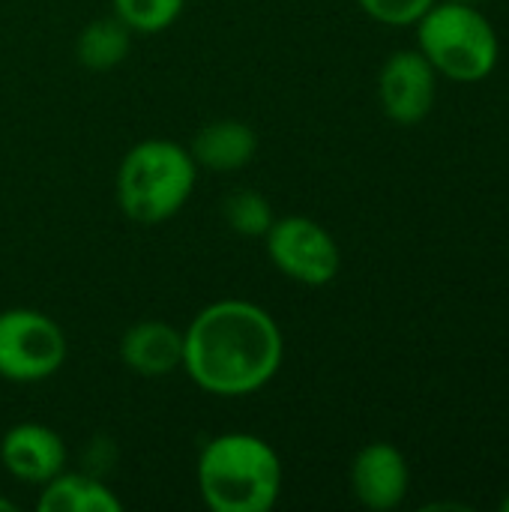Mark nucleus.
Returning <instances> with one entry per match:
<instances>
[{
    "label": "nucleus",
    "instance_id": "f8f14e48",
    "mask_svg": "<svg viewBox=\"0 0 509 512\" xmlns=\"http://www.w3.org/2000/svg\"><path fill=\"white\" fill-rule=\"evenodd\" d=\"M39 512H120V498L90 474H57L36 501Z\"/></svg>",
    "mask_w": 509,
    "mask_h": 512
},
{
    "label": "nucleus",
    "instance_id": "aec40b11",
    "mask_svg": "<svg viewBox=\"0 0 509 512\" xmlns=\"http://www.w3.org/2000/svg\"><path fill=\"white\" fill-rule=\"evenodd\" d=\"M456 3H480V0H456Z\"/></svg>",
    "mask_w": 509,
    "mask_h": 512
},
{
    "label": "nucleus",
    "instance_id": "0eeeda50",
    "mask_svg": "<svg viewBox=\"0 0 509 512\" xmlns=\"http://www.w3.org/2000/svg\"><path fill=\"white\" fill-rule=\"evenodd\" d=\"M438 96V72L417 48L393 51L378 75V102L399 126L423 123Z\"/></svg>",
    "mask_w": 509,
    "mask_h": 512
},
{
    "label": "nucleus",
    "instance_id": "1a4fd4ad",
    "mask_svg": "<svg viewBox=\"0 0 509 512\" xmlns=\"http://www.w3.org/2000/svg\"><path fill=\"white\" fill-rule=\"evenodd\" d=\"M0 465L18 483L45 486L66 468V444L42 423H18L0 441Z\"/></svg>",
    "mask_w": 509,
    "mask_h": 512
},
{
    "label": "nucleus",
    "instance_id": "6e6552de",
    "mask_svg": "<svg viewBox=\"0 0 509 512\" xmlns=\"http://www.w3.org/2000/svg\"><path fill=\"white\" fill-rule=\"evenodd\" d=\"M351 492L366 510L390 512L402 507L411 492L405 453L390 441L366 444L351 462Z\"/></svg>",
    "mask_w": 509,
    "mask_h": 512
},
{
    "label": "nucleus",
    "instance_id": "f257e3e1",
    "mask_svg": "<svg viewBox=\"0 0 509 512\" xmlns=\"http://www.w3.org/2000/svg\"><path fill=\"white\" fill-rule=\"evenodd\" d=\"M285 339L273 315L249 300H219L183 330V369L213 396L258 393L282 366Z\"/></svg>",
    "mask_w": 509,
    "mask_h": 512
},
{
    "label": "nucleus",
    "instance_id": "2eb2a0df",
    "mask_svg": "<svg viewBox=\"0 0 509 512\" xmlns=\"http://www.w3.org/2000/svg\"><path fill=\"white\" fill-rule=\"evenodd\" d=\"M186 0H111L114 15L135 33H159L171 27Z\"/></svg>",
    "mask_w": 509,
    "mask_h": 512
},
{
    "label": "nucleus",
    "instance_id": "9b49d317",
    "mask_svg": "<svg viewBox=\"0 0 509 512\" xmlns=\"http://www.w3.org/2000/svg\"><path fill=\"white\" fill-rule=\"evenodd\" d=\"M258 135L243 120H213L192 138V159L210 171H240L252 162Z\"/></svg>",
    "mask_w": 509,
    "mask_h": 512
},
{
    "label": "nucleus",
    "instance_id": "a211bd4d",
    "mask_svg": "<svg viewBox=\"0 0 509 512\" xmlns=\"http://www.w3.org/2000/svg\"><path fill=\"white\" fill-rule=\"evenodd\" d=\"M15 510V504L12 501H6V498H0V512H12Z\"/></svg>",
    "mask_w": 509,
    "mask_h": 512
},
{
    "label": "nucleus",
    "instance_id": "6ab92c4d",
    "mask_svg": "<svg viewBox=\"0 0 509 512\" xmlns=\"http://www.w3.org/2000/svg\"><path fill=\"white\" fill-rule=\"evenodd\" d=\"M501 510L509 512V492H507V498H504V501H501Z\"/></svg>",
    "mask_w": 509,
    "mask_h": 512
},
{
    "label": "nucleus",
    "instance_id": "7ed1b4c3",
    "mask_svg": "<svg viewBox=\"0 0 509 512\" xmlns=\"http://www.w3.org/2000/svg\"><path fill=\"white\" fill-rule=\"evenodd\" d=\"M198 165L186 147L165 138L138 141L117 168V204L135 225H159L195 192Z\"/></svg>",
    "mask_w": 509,
    "mask_h": 512
},
{
    "label": "nucleus",
    "instance_id": "4468645a",
    "mask_svg": "<svg viewBox=\"0 0 509 512\" xmlns=\"http://www.w3.org/2000/svg\"><path fill=\"white\" fill-rule=\"evenodd\" d=\"M222 216L228 228L240 237H264L273 225V210L267 198L255 189H234L225 195Z\"/></svg>",
    "mask_w": 509,
    "mask_h": 512
},
{
    "label": "nucleus",
    "instance_id": "423d86ee",
    "mask_svg": "<svg viewBox=\"0 0 509 512\" xmlns=\"http://www.w3.org/2000/svg\"><path fill=\"white\" fill-rule=\"evenodd\" d=\"M264 240H267V255L273 267L291 282L321 288L339 276V267H342L339 243L321 222L309 216L273 219Z\"/></svg>",
    "mask_w": 509,
    "mask_h": 512
},
{
    "label": "nucleus",
    "instance_id": "9d476101",
    "mask_svg": "<svg viewBox=\"0 0 509 512\" xmlns=\"http://www.w3.org/2000/svg\"><path fill=\"white\" fill-rule=\"evenodd\" d=\"M120 360L141 378H165L183 369V333L165 321H138L120 339Z\"/></svg>",
    "mask_w": 509,
    "mask_h": 512
},
{
    "label": "nucleus",
    "instance_id": "dca6fc26",
    "mask_svg": "<svg viewBox=\"0 0 509 512\" xmlns=\"http://www.w3.org/2000/svg\"><path fill=\"white\" fill-rule=\"evenodd\" d=\"M438 0H357V6L378 24L414 27Z\"/></svg>",
    "mask_w": 509,
    "mask_h": 512
},
{
    "label": "nucleus",
    "instance_id": "39448f33",
    "mask_svg": "<svg viewBox=\"0 0 509 512\" xmlns=\"http://www.w3.org/2000/svg\"><path fill=\"white\" fill-rule=\"evenodd\" d=\"M66 360V336L45 312H0V378L12 384H36L51 378Z\"/></svg>",
    "mask_w": 509,
    "mask_h": 512
},
{
    "label": "nucleus",
    "instance_id": "f3484780",
    "mask_svg": "<svg viewBox=\"0 0 509 512\" xmlns=\"http://www.w3.org/2000/svg\"><path fill=\"white\" fill-rule=\"evenodd\" d=\"M426 510H462V512H468L471 507H465V504H429Z\"/></svg>",
    "mask_w": 509,
    "mask_h": 512
},
{
    "label": "nucleus",
    "instance_id": "ddd939ff",
    "mask_svg": "<svg viewBox=\"0 0 509 512\" xmlns=\"http://www.w3.org/2000/svg\"><path fill=\"white\" fill-rule=\"evenodd\" d=\"M129 33L132 30L117 15L90 21L75 42L78 63L93 69V72H105V69L120 66L129 54Z\"/></svg>",
    "mask_w": 509,
    "mask_h": 512
},
{
    "label": "nucleus",
    "instance_id": "20e7f679",
    "mask_svg": "<svg viewBox=\"0 0 509 512\" xmlns=\"http://www.w3.org/2000/svg\"><path fill=\"white\" fill-rule=\"evenodd\" d=\"M417 51L438 75L456 84L486 81L501 57L495 24L477 3L438 0L417 24Z\"/></svg>",
    "mask_w": 509,
    "mask_h": 512
},
{
    "label": "nucleus",
    "instance_id": "f03ea898",
    "mask_svg": "<svg viewBox=\"0 0 509 512\" xmlns=\"http://www.w3.org/2000/svg\"><path fill=\"white\" fill-rule=\"evenodd\" d=\"M198 489L213 512H267L282 492L276 450L249 432H225L201 447Z\"/></svg>",
    "mask_w": 509,
    "mask_h": 512
}]
</instances>
